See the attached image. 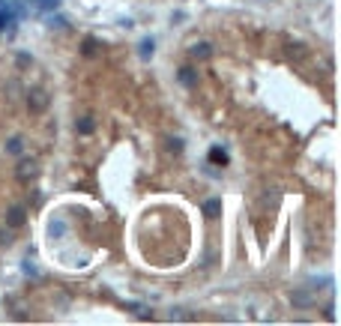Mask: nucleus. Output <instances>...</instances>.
Listing matches in <instances>:
<instances>
[{"label":"nucleus","instance_id":"obj_1","mask_svg":"<svg viewBox=\"0 0 341 326\" xmlns=\"http://www.w3.org/2000/svg\"><path fill=\"white\" fill-rule=\"evenodd\" d=\"M15 177H18L21 183L36 180V177H39V165H36V159H18V165H15Z\"/></svg>","mask_w":341,"mask_h":326},{"label":"nucleus","instance_id":"obj_2","mask_svg":"<svg viewBox=\"0 0 341 326\" xmlns=\"http://www.w3.org/2000/svg\"><path fill=\"white\" fill-rule=\"evenodd\" d=\"M291 303L297 309H312V306H318V294H315V288H297L291 294Z\"/></svg>","mask_w":341,"mask_h":326},{"label":"nucleus","instance_id":"obj_3","mask_svg":"<svg viewBox=\"0 0 341 326\" xmlns=\"http://www.w3.org/2000/svg\"><path fill=\"white\" fill-rule=\"evenodd\" d=\"M48 102H51V96H48L45 90H30V93H27V111H30V114H42V111L48 108Z\"/></svg>","mask_w":341,"mask_h":326},{"label":"nucleus","instance_id":"obj_4","mask_svg":"<svg viewBox=\"0 0 341 326\" xmlns=\"http://www.w3.org/2000/svg\"><path fill=\"white\" fill-rule=\"evenodd\" d=\"M24 222H27V207H24V204H15V207L6 210V228L15 231V228H21Z\"/></svg>","mask_w":341,"mask_h":326},{"label":"nucleus","instance_id":"obj_5","mask_svg":"<svg viewBox=\"0 0 341 326\" xmlns=\"http://www.w3.org/2000/svg\"><path fill=\"white\" fill-rule=\"evenodd\" d=\"M177 78H180L183 87H195V84H198V72H195L192 66H183V69L177 72Z\"/></svg>","mask_w":341,"mask_h":326},{"label":"nucleus","instance_id":"obj_6","mask_svg":"<svg viewBox=\"0 0 341 326\" xmlns=\"http://www.w3.org/2000/svg\"><path fill=\"white\" fill-rule=\"evenodd\" d=\"M138 54H141V60H150V57L156 54V39H153V36L141 39V45H138Z\"/></svg>","mask_w":341,"mask_h":326},{"label":"nucleus","instance_id":"obj_7","mask_svg":"<svg viewBox=\"0 0 341 326\" xmlns=\"http://www.w3.org/2000/svg\"><path fill=\"white\" fill-rule=\"evenodd\" d=\"M192 57H195V60H210V57H213V45H210V42L192 45Z\"/></svg>","mask_w":341,"mask_h":326},{"label":"nucleus","instance_id":"obj_8","mask_svg":"<svg viewBox=\"0 0 341 326\" xmlns=\"http://www.w3.org/2000/svg\"><path fill=\"white\" fill-rule=\"evenodd\" d=\"M27 6L42 9V12H57L60 9V0H27Z\"/></svg>","mask_w":341,"mask_h":326},{"label":"nucleus","instance_id":"obj_9","mask_svg":"<svg viewBox=\"0 0 341 326\" xmlns=\"http://www.w3.org/2000/svg\"><path fill=\"white\" fill-rule=\"evenodd\" d=\"M219 213H222V201H219V198H210V201L204 204V216H207V219H219Z\"/></svg>","mask_w":341,"mask_h":326},{"label":"nucleus","instance_id":"obj_10","mask_svg":"<svg viewBox=\"0 0 341 326\" xmlns=\"http://www.w3.org/2000/svg\"><path fill=\"white\" fill-rule=\"evenodd\" d=\"M93 129H96L93 117H81V120H75V132H78V135H90Z\"/></svg>","mask_w":341,"mask_h":326},{"label":"nucleus","instance_id":"obj_11","mask_svg":"<svg viewBox=\"0 0 341 326\" xmlns=\"http://www.w3.org/2000/svg\"><path fill=\"white\" fill-rule=\"evenodd\" d=\"M21 150H24V138L15 135V138L6 141V153H9V156H21Z\"/></svg>","mask_w":341,"mask_h":326},{"label":"nucleus","instance_id":"obj_12","mask_svg":"<svg viewBox=\"0 0 341 326\" xmlns=\"http://www.w3.org/2000/svg\"><path fill=\"white\" fill-rule=\"evenodd\" d=\"M15 63H18V69H27L33 63V57L30 54H15Z\"/></svg>","mask_w":341,"mask_h":326},{"label":"nucleus","instance_id":"obj_13","mask_svg":"<svg viewBox=\"0 0 341 326\" xmlns=\"http://www.w3.org/2000/svg\"><path fill=\"white\" fill-rule=\"evenodd\" d=\"M210 159H213V162H222V165L228 162V156H225V153H222L219 147H213V150H210Z\"/></svg>","mask_w":341,"mask_h":326},{"label":"nucleus","instance_id":"obj_14","mask_svg":"<svg viewBox=\"0 0 341 326\" xmlns=\"http://www.w3.org/2000/svg\"><path fill=\"white\" fill-rule=\"evenodd\" d=\"M48 24H51V27H66L69 21H66L63 15H51V18H48Z\"/></svg>","mask_w":341,"mask_h":326},{"label":"nucleus","instance_id":"obj_15","mask_svg":"<svg viewBox=\"0 0 341 326\" xmlns=\"http://www.w3.org/2000/svg\"><path fill=\"white\" fill-rule=\"evenodd\" d=\"M84 54H87V57L96 54V39H84Z\"/></svg>","mask_w":341,"mask_h":326},{"label":"nucleus","instance_id":"obj_16","mask_svg":"<svg viewBox=\"0 0 341 326\" xmlns=\"http://www.w3.org/2000/svg\"><path fill=\"white\" fill-rule=\"evenodd\" d=\"M168 150H171V153H183V141H180V138H171V141H168Z\"/></svg>","mask_w":341,"mask_h":326},{"label":"nucleus","instance_id":"obj_17","mask_svg":"<svg viewBox=\"0 0 341 326\" xmlns=\"http://www.w3.org/2000/svg\"><path fill=\"white\" fill-rule=\"evenodd\" d=\"M9 21H12V12H9V9H0V30H3Z\"/></svg>","mask_w":341,"mask_h":326},{"label":"nucleus","instance_id":"obj_18","mask_svg":"<svg viewBox=\"0 0 341 326\" xmlns=\"http://www.w3.org/2000/svg\"><path fill=\"white\" fill-rule=\"evenodd\" d=\"M63 231H66V228H63V222H57V225H51V234H54V237H60Z\"/></svg>","mask_w":341,"mask_h":326},{"label":"nucleus","instance_id":"obj_19","mask_svg":"<svg viewBox=\"0 0 341 326\" xmlns=\"http://www.w3.org/2000/svg\"><path fill=\"white\" fill-rule=\"evenodd\" d=\"M9 243H12V234H9V231H6V234L0 231V246H9Z\"/></svg>","mask_w":341,"mask_h":326}]
</instances>
